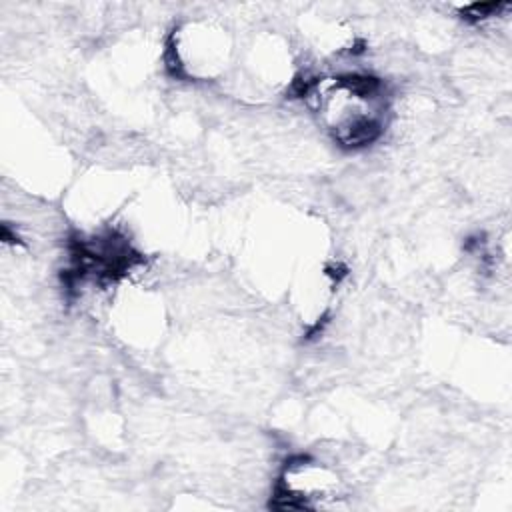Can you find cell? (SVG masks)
<instances>
[{
    "instance_id": "6da1fadb",
    "label": "cell",
    "mask_w": 512,
    "mask_h": 512,
    "mask_svg": "<svg viewBox=\"0 0 512 512\" xmlns=\"http://www.w3.org/2000/svg\"><path fill=\"white\" fill-rule=\"evenodd\" d=\"M304 94L320 124L340 146H366L386 126V88L370 74L324 76L310 82Z\"/></svg>"
},
{
    "instance_id": "3957f363",
    "label": "cell",
    "mask_w": 512,
    "mask_h": 512,
    "mask_svg": "<svg viewBox=\"0 0 512 512\" xmlns=\"http://www.w3.org/2000/svg\"><path fill=\"white\" fill-rule=\"evenodd\" d=\"M340 494V478L326 464L312 458L290 460L276 486L280 508H320Z\"/></svg>"
},
{
    "instance_id": "7a4b0ae2",
    "label": "cell",
    "mask_w": 512,
    "mask_h": 512,
    "mask_svg": "<svg viewBox=\"0 0 512 512\" xmlns=\"http://www.w3.org/2000/svg\"><path fill=\"white\" fill-rule=\"evenodd\" d=\"M174 32L172 56L182 74L212 80L226 70L232 44L224 28L210 22H188Z\"/></svg>"
}]
</instances>
